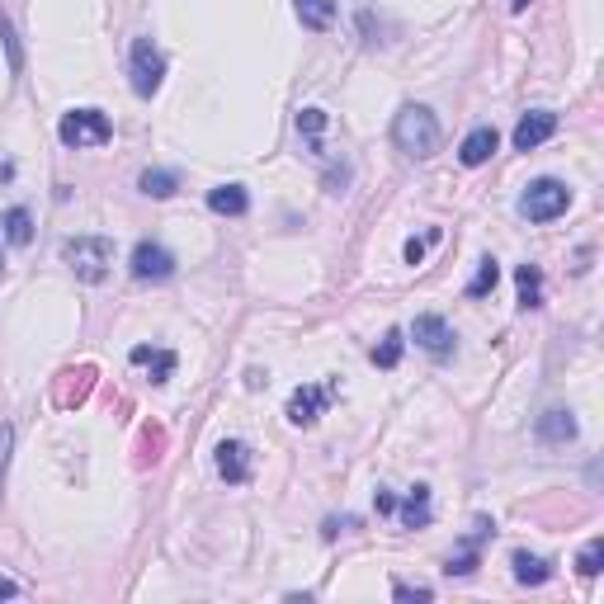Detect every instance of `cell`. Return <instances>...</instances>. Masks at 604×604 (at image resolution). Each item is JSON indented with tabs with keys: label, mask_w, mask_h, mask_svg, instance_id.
I'll return each mask as SVG.
<instances>
[{
	"label": "cell",
	"mask_w": 604,
	"mask_h": 604,
	"mask_svg": "<svg viewBox=\"0 0 604 604\" xmlns=\"http://www.w3.org/2000/svg\"><path fill=\"white\" fill-rule=\"evenodd\" d=\"M392 142H397L406 156H416V161L435 156L439 151V118L430 114L425 104H406L402 114L392 118Z\"/></svg>",
	"instance_id": "cell-1"
},
{
	"label": "cell",
	"mask_w": 604,
	"mask_h": 604,
	"mask_svg": "<svg viewBox=\"0 0 604 604\" xmlns=\"http://www.w3.org/2000/svg\"><path fill=\"white\" fill-rule=\"evenodd\" d=\"M62 260L76 269V279L100 284L104 274H109V265H114V241L109 236H76V241L62 246Z\"/></svg>",
	"instance_id": "cell-2"
},
{
	"label": "cell",
	"mask_w": 604,
	"mask_h": 604,
	"mask_svg": "<svg viewBox=\"0 0 604 604\" xmlns=\"http://www.w3.org/2000/svg\"><path fill=\"white\" fill-rule=\"evenodd\" d=\"M57 137L67 142V147H104L109 137H114V123H109V114H100V109H71L62 123H57Z\"/></svg>",
	"instance_id": "cell-3"
},
{
	"label": "cell",
	"mask_w": 604,
	"mask_h": 604,
	"mask_svg": "<svg viewBox=\"0 0 604 604\" xmlns=\"http://www.w3.org/2000/svg\"><path fill=\"white\" fill-rule=\"evenodd\" d=\"M567 208H571V189L562 185V180H534L520 199V213L529 222H553V218H562Z\"/></svg>",
	"instance_id": "cell-4"
},
{
	"label": "cell",
	"mask_w": 604,
	"mask_h": 604,
	"mask_svg": "<svg viewBox=\"0 0 604 604\" xmlns=\"http://www.w3.org/2000/svg\"><path fill=\"white\" fill-rule=\"evenodd\" d=\"M161 76H166V57L161 48L151 43V38H137L133 43V90L142 100H151L156 90H161Z\"/></svg>",
	"instance_id": "cell-5"
},
{
	"label": "cell",
	"mask_w": 604,
	"mask_h": 604,
	"mask_svg": "<svg viewBox=\"0 0 604 604\" xmlns=\"http://www.w3.org/2000/svg\"><path fill=\"white\" fill-rule=\"evenodd\" d=\"M133 274L142 284H166L170 274H175V255L166 246H156V241H142L133 251Z\"/></svg>",
	"instance_id": "cell-6"
},
{
	"label": "cell",
	"mask_w": 604,
	"mask_h": 604,
	"mask_svg": "<svg viewBox=\"0 0 604 604\" xmlns=\"http://www.w3.org/2000/svg\"><path fill=\"white\" fill-rule=\"evenodd\" d=\"M331 397H336V383L298 387V392L288 397V420H293V425H317V416L331 406Z\"/></svg>",
	"instance_id": "cell-7"
},
{
	"label": "cell",
	"mask_w": 604,
	"mask_h": 604,
	"mask_svg": "<svg viewBox=\"0 0 604 604\" xmlns=\"http://www.w3.org/2000/svg\"><path fill=\"white\" fill-rule=\"evenodd\" d=\"M411 336H416L420 350L435 354V359H449V354H453V331H449V321L435 317V312H425V317L411 321Z\"/></svg>",
	"instance_id": "cell-8"
},
{
	"label": "cell",
	"mask_w": 604,
	"mask_h": 604,
	"mask_svg": "<svg viewBox=\"0 0 604 604\" xmlns=\"http://www.w3.org/2000/svg\"><path fill=\"white\" fill-rule=\"evenodd\" d=\"M553 133H557V114L553 109H534V114H524L520 123H515V147L534 151V147H543Z\"/></svg>",
	"instance_id": "cell-9"
},
{
	"label": "cell",
	"mask_w": 604,
	"mask_h": 604,
	"mask_svg": "<svg viewBox=\"0 0 604 604\" xmlns=\"http://www.w3.org/2000/svg\"><path fill=\"white\" fill-rule=\"evenodd\" d=\"M218 472L232 482V487H241V482L251 477V449H246L241 439H222L218 444Z\"/></svg>",
	"instance_id": "cell-10"
},
{
	"label": "cell",
	"mask_w": 604,
	"mask_h": 604,
	"mask_svg": "<svg viewBox=\"0 0 604 604\" xmlns=\"http://www.w3.org/2000/svg\"><path fill=\"white\" fill-rule=\"evenodd\" d=\"M496 147H501L496 128H472V133L463 137V147H458V161H463V166H482V161H491Z\"/></svg>",
	"instance_id": "cell-11"
},
{
	"label": "cell",
	"mask_w": 604,
	"mask_h": 604,
	"mask_svg": "<svg viewBox=\"0 0 604 604\" xmlns=\"http://www.w3.org/2000/svg\"><path fill=\"white\" fill-rule=\"evenodd\" d=\"M510 567H515V581H520V586H548V581H553V562H548V557L515 553Z\"/></svg>",
	"instance_id": "cell-12"
},
{
	"label": "cell",
	"mask_w": 604,
	"mask_h": 604,
	"mask_svg": "<svg viewBox=\"0 0 604 604\" xmlns=\"http://www.w3.org/2000/svg\"><path fill=\"white\" fill-rule=\"evenodd\" d=\"M208 208L222 213V218H241V213L251 208V194H246L241 185H218L213 194H208Z\"/></svg>",
	"instance_id": "cell-13"
},
{
	"label": "cell",
	"mask_w": 604,
	"mask_h": 604,
	"mask_svg": "<svg viewBox=\"0 0 604 604\" xmlns=\"http://www.w3.org/2000/svg\"><path fill=\"white\" fill-rule=\"evenodd\" d=\"M538 439H548V444H571V439H576L571 411H543V416H538Z\"/></svg>",
	"instance_id": "cell-14"
},
{
	"label": "cell",
	"mask_w": 604,
	"mask_h": 604,
	"mask_svg": "<svg viewBox=\"0 0 604 604\" xmlns=\"http://www.w3.org/2000/svg\"><path fill=\"white\" fill-rule=\"evenodd\" d=\"M293 5H298V19L312 34H326L336 24V0H293Z\"/></svg>",
	"instance_id": "cell-15"
},
{
	"label": "cell",
	"mask_w": 604,
	"mask_h": 604,
	"mask_svg": "<svg viewBox=\"0 0 604 604\" xmlns=\"http://www.w3.org/2000/svg\"><path fill=\"white\" fill-rule=\"evenodd\" d=\"M487 534H491V524L477 520V534L463 543V553L449 557V567H444V571H449V576H472V571H477V548H482V538H487Z\"/></svg>",
	"instance_id": "cell-16"
},
{
	"label": "cell",
	"mask_w": 604,
	"mask_h": 604,
	"mask_svg": "<svg viewBox=\"0 0 604 604\" xmlns=\"http://www.w3.org/2000/svg\"><path fill=\"white\" fill-rule=\"evenodd\" d=\"M402 524L406 529H425L430 524V487H411V496L402 501Z\"/></svg>",
	"instance_id": "cell-17"
},
{
	"label": "cell",
	"mask_w": 604,
	"mask_h": 604,
	"mask_svg": "<svg viewBox=\"0 0 604 604\" xmlns=\"http://www.w3.org/2000/svg\"><path fill=\"white\" fill-rule=\"evenodd\" d=\"M5 241H10V246H29V241H34V218H29V208H10V213H5Z\"/></svg>",
	"instance_id": "cell-18"
},
{
	"label": "cell",
	"mask_w": 604,
	"mask_h": 604,
	"mask_svg": "<svg viewBox=\"0 0 604 604\" xmlns=\"http://www.w3.org/2000/svg\"><path fill=\"white\" fill-rule=\"evenodd\" d=\"M133 364H151V373H156L151 383H166L170 369H175V354H170V350H147V345H137V350H133Z\"/></svg>",
	"instance_id": "cell-19"
},
{
	"label": "cell",
	"mask_w": 604,
	"mask_h": 604,
	"mask_svg": "<svg viewBox=\"0 0 604 604\" xmlns=\"http://www.w3.org/2000/svg\"><path fill=\"white\" fill-rule=\"evenodd\" d=\"M180 189V175L175 170H142V194H151V199H170Z\"/></svg>",
	"instance_id": "cell-20"
},
{
	"label": "cell",
	"mask_w": 604,
	"mask_h": 604,
	"mask_svg": "<svg viewBox=\"0 0 604 604\" xmlns=\"http://www.w3.org/2000/svg\"><path fill=\"white\" fill-rule=\"evenodd\" d=\"M515 284H520V307H538V288H543V274H538V265H520V274H515Z\"/></svg>",
	"instance_id": "cell-21"
},
{
	"label": "cell",
	"mask_w": 604,
	"mask_h": 604,
	"mask_svg": "<svg viewBox=\"0 0 604 604\" xmlns=\"http://www.w3.org/2000/svg\"><path fill=\"white\" fill-rule=\"evenodd\" d=\"M496 284H501V265H496V260H482V265H477V279L468 284V298H487Z\"/></svg>",
	"instance_id": "cell-22"
},
{
	"label": "cell",
	"mask_w": 604,
	"mask_h": 604,
	"mask_svg": "<svg viewBox=\"0 0 604 604\" xmlns=\"http://www.w3.org/2000/svg\"><path fill=\"white\" fill-rule=\"evenodd\" d=\"M397 359H402V331H387L383 345L373 350V364L378 369H397Z\"/></svg>",
	"instance_id": "cell-23"
},
{
	"label": "cell",
	"mask_w": 604,
	"mask_h": 604,
	"mask_svg": "<svg viewBox=\"0 0 604 604\" xmlns=\"http://www.w3.org/2000/svg\"><path fill=\"white\" fill-rule=\"evenodd\" d=\"M600 562H604V543L595 538V543H586V548H581V557H576V571H581V576H600Z\"/></svg>",
	"instance_id": "cell-24"
},
{
	"label": "cell",
	"mask_w": 604,
	"mask_h": 604,
	"mask_svg": "<svg viewBox=\"0 0 604 604\" xmlns=\"http://www.w3.org/2000/svg\"><path fill=\"white\" fill-rule=\"evenodd\" d=\"M321 128H326V109H302V114H298V133L317 137Z\"/></svg>",
	"instance_id": "cell-25"
},
{
	"label": "cell",
	"mask_w": 604,
	"mask_h": 604,
	"mask_svg": "<svg viewBox=\"0 0 604 604\" xmlns=\"http://www.w3.org/2000/svg\"><path fill=\"white\" fill-rule=\"evenodd\" d=\"M392 595H397V600H430V586H406V581H397Z\"/></svg>",
	"instance_id": "cell-26"
},
{
	"label": "cell",
	"mask_w": 604,
	"mask_h": 604,
	"mask_svg": "<svg viewBox=\"0 0 604 604\" xmlns=\"http://www.w3.org/2000/svg\"><path fill=\"white\" fill-rule=\"evenodd\" d=\"M406 260H411V265H420V260H425V241H416V236H411V241H406Z\"/></svg>",
	"instance_id": "cell-27"
},
{
	"label": "cell",
	"mask_w": 604,
	"mask_h": 604,
	"mask_svg": "<svg viewBox=\"0 0 604 604\" xmlns=\"http://www.w3.org/2000/svg\"><path fill=\"white\" fill-rule=\"evenodd\" d=\"M397 510V496L392 491H378V515H392Z\"/></svg>",
	"instance_id": "cell-28"
},
{
	"label": "cell",
	"mask_w": 604,
	"mask_h": 604,
	"mask_svg": "<svg viewBox=\"0 0 604 604\" xmlns=\"http://www.w3.org/2000/svg\"><path fill=\"white\" fill-rule=\"evenodd\" d=\"M15 595H19V586H15V581H5V576H0V600H15Z\"/></svg>",
	"instance_id": "cell-29"
},
{
	"label": "cell",
	"mask_w": 604,
	"mask_h": 604,
	"mask_svg": "<svg viewBox=\"0 0 604 604\" xmlns=\"http://www.w3.org/2000/svg\"><path fill=\"white\" fill-rule=\"evenodd\" d=\"M510 5H515V10H524V5H529V0H510Z\"/></svg>",
	"instance_id": "cell-30"
}]
</instances>
